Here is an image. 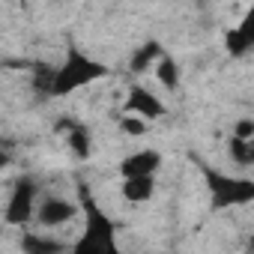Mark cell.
Returning <instances> with one entry per match:
<instances>
[{"mask_svg":"<svg viewBox=\"0 0 254 254\" xmlns=\"http://www.w3.org/2000/svg\"><path fill=\"white\" fill-rule=\"evenodd\" d=\"M78 197L84 206V230L78 242L69 245V251L72 254H117V224L111 221V215L93 200L84 183L78 186Z\"/></svg>","mask_w":254,"mask_h":254,"instance_id":"1","label":"cell"},{"mask_svg":"<svg viewBox=\"0 0 254 254\" xmlns=\"http://www.w3.org/2000/svg\"><path fill=\"white\" fill-rule=\"evenodd\" d=\"M111 75V69L99 60H93L90 54H84L81 48H69L63 63L54 69V81H51V96L54 99H63V96H72L96 81H105Z\"/></svg>","mask_w":254,"mask_h":254,"instance_id":"2","label":"cell"},{"mask_svg":"<svg viewBox=\"0 0 254 254\" xmlns=\"http://www.w3.org/2000/svg\"><path fill=\"white\" fill-rule=\"evenodd\" d=\"M206 191H209V206L212 209H230V206H248L254 203V180L248 177H230L224 171H215L209 165H200Z\"/></svg>","mask_w":254,"mask_h":254,"instance_id":"3","label":"cell"},{"mask_svg":"<svg viewBox=\"0 0 254 254\" xmlns=\"http://www.w3.org/2000/svg\"><path fill=\"white\" fill-rule=\"evenodd\" d=\"M36 183L30 177H21L12 183V191H9V200H6V209H3V221L9 227H24L36 218Z\"/></svg>","mask_w":254,"mask_h":254,"instance_id":"4","label":"cell"},{"mask_svg":"<svg viewBox=\"0 0 254 254\" xmlns=\"http://www.w3.org/2000/svg\"><path fill=\"white\" fill-rule=\"evenodd\" d=\"M123 114H138L150 123L162 120L168 114L165 102L144 84H129V90H126V99H123Z\"/></svg>","mask_w":254,"mask_h":254,"instance_id":"5","label":"cell"},{"mask_svg":"<svg viewBox=\"0 0 254 254\" xmlns=\"http://www.w3.org/2000/svg\"><path fill=\"white\" fill-rule=\"evenodd\" d=\"M78 203L69 200V197H60V194H45L36 206V221L42 227H60V224H69L75 215H78Z\"/></svg>","mask_w":254,"mask_h":254,"instance_id":"6","label":"cell"},{"mask_svg":"<svg viewBox=\"0 0 254 254\" xmlns=\"http://www.w3.org/2000/svg\"><path fill=\"white\" fill-rule=\"evenodd\" d=\"M224 48L233 60L245 57L248 51H254V0L248 3L245 15L239 18V24H233L227 33H224Z\"/></svg>","mask_w":254,"mask_h":254,"instance_id":"7","label":"cell"},{"mask_svg":"<svg viewBox=\"0 0 254 254\" xmlns=\"http://www.w3.org/2000/svg\"><path fill=\"white\" fill-rule=\"evenodd\" d=\"M159 168H162V153L153 147H144V150H135L126 156L117 165V174L120 177H156Z\"/></svg>","mask_w":254,"mask_h":254,"instance_id":"8","label":"cell"},{"mask_svg":"<svg viewBox=\"0 0 254 254\" xmlns=\"http://www.w3.org/2000/svg\"><path fill=\"white\" fill-rule=\"evenodd\" d=\"M120 194L129 203H150L156 194V177H123Z\"/></svg>","mask_w":254,"mask_h":254,"instance_id":"9","label":"cell"},{"mask_svg":"<svg viewBox=\"0 0 254 254\" xmlns=\"http://www.w3.org/2000/svg\"><path fill=\"white\" fill-rule=\"evenodd\" d=\"M63 126H66V144H69L72 156H78L81 162L90 159V153H93V135H90V129H87L84 123H75V120H66Z\"/></svg>","mask_w":254,"mask_h":254,"instance_id":"10","label":"cell"},{"mask_svg":"<svg viewBox=\"0 0 254 254\" xmlns=\"http://www.w3.org/2000/svg\"><path fill=\"white\" fill-rule=\"evenodd\" d=\"M165 57V48H162V42H156V39H147L135 54H132V60H129V69L135 72V75H141V72H147V69H156V63Z\"/></svg>","mask_w":254,"mask_h":254,"instance_id":"11","label":"cell"},{"mask_svg":"<svg viewBox=\"0 0 254 254\" xmlns=\"http://www.w3.org/2000/svg\"><path fill=\"white\" fill-rule=\"evenodd\" d=\"M21 251L24 254H60V251H66V245L51 239V236H42V233H24L21 236Z\"/></svg>","mask_w":254,"mask_h":254,"instance_id":"12","label":"cell"},{"mask_svg":"<svg viewBox=\"0 0 254 254\" xmlns=\"http://www.w3.org/2000/svg\"><path fill=\"white\" fill-rule=\"evenodd\" d=\"M156 81L165 87V90H177L180 87V63L165 51V57L156 63Z\"/></svg>","mask_w":254,"mask_h":254,"instance_id":"13","label":"cell"},{"mask_svg":"<svg viewBox=\"0 0 254 254\" xmlns=\"http://www.w3.org/2000/svg\"><path fill=\"white\" fill-rule=\"evenodd\" d=\"M227 156L236 165H254V138H236V135H230Z\"/></svg>","mask_w":254,"mask_h":254,"instance_id":"14","label":"cell"},{"mask_svg":"<svg viewBox=\"0 0 254 254\" xmlns=\"http://www.w3.org/2000/svg\"><path fill=\"white\" fill-rule=\"evenodd\" d=\"M150 120H144V117H138V114H123L120 117V129L126 132V135H132V138H141V135H147L150 132Z\"/></svg>","mask_w":254,"mask_h":254,"instance_id":"15","label":"cell"},{"mask_svg":"<svg viewBox=\"0 0 254 254\" xmlns=\"http://www.w3.org/2000/svg\"><path fill=\"white\" fill-rule=\"evenodd\" d=\"M233 135L236 138H254V120H239L233 126Z\"/></svg>","mask_w":254,"mask_h":254,"instance_id":"16","label":"cell"},{"mask_svg":"<svg viewBox=\"0 0 254 254\" xmlns=\"http://www.w3.org/2000/svg\"><path fill=\"white\" fill-rule=\"evenodd\" d=\"M245 248H248V251H254V236L248 239V245H245Z\"/></svg>","mask_w":254,"mask_h":254,"instance_id":"17","label":"cell"}]
</instances>
